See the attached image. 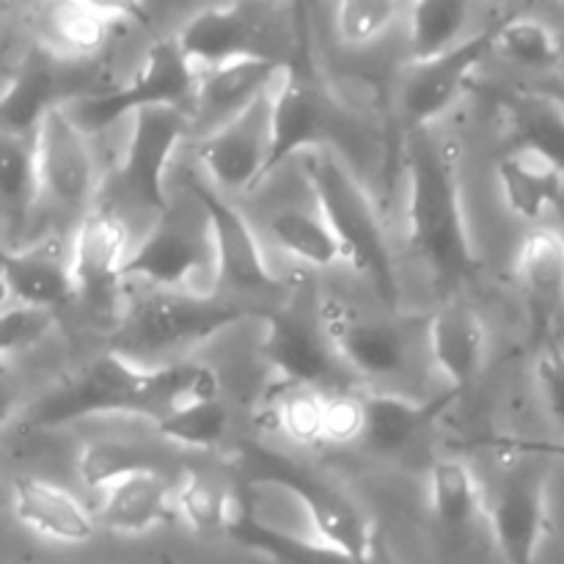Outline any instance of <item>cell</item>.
Listing matches in <instances>:
<instances>
[{
    "label": "cell",
    "mask_w": 564,
    "mask_h": 564,
    "mask_svg": "<svg viewBox=\"0 0 564 564\" xmlns=\"http://www.w3.org/2000/svg\"><path fill=\"white\" fill-rule=\"evenodd\" d=\"M213 397H220V380L204 364L143 369L110 350L50 389L28 413V427L58 430L99 416H141L154 424L187 402Z\"/></svg>",
    "instance_id": "1"
},
{
    "label": "cell",
    "mask_w": 564,
    "mask_h": 564,
    "mask_svg": "<svg viewBox=\"0 0 564 564\" xmlns=\"http://www.w3.org/2000/svg\"><path fill=\"white\" fill-rule=\"evenodd\" d=\"M405 237L446 295H457L482 270L460 185V152L433 130H408Z\"/></svg>",
    "instance_id": "2"
},
{
    "label": "cell",
    "mask_w": 564,
    "mask_h": 564,
    "mask_svg": "<svg viewBox=\"0 0 564 564\" xmlns=\"http://www.w3.org/2000/svg\"><path fill=\"white\" fill-rule=\"evenodd\" d=\"M297 160L317 204V215L339 242L341 262L372 286L386 308L397 312L400 306L397 259L375 198L369 196L361 176L330 147L303 152Z\"/></svg>",
    "instance_id": "3"
},
{
    "label": "cell",
    "mask_w": 564,
    "mask_h": 564,
    "mask_svg": "<svg viewBox=\"0 0 564 564\" xmlns=\"http://www.w3.org/2000/svg\"><path fill=\"white\" fill-rule=\"evenodd\" d=\"M292 44L281 75L270 91V152L262 182L270 180L290 158L330 147L341 121V102L314 55L306 6H290Z\"/></svg>",
    "instance_id": "4"
},
{
    "label": "cell",
    "mask_w": 564,
    "mask_h": 564,
    "mask_svg": "<svg viewBox=\"0 0 564 564\" xmlns=\"http://www.w3.org/2000/svg\"><path fill=\"white\" fill-rule=\"evenodd\" d=\"M235 457L246 482L284 490L303 507L319 543L345 551L358 562H375L383 556L378 529L367 512L317 471L257 441H242L235 449Z\"/></svg>",
    "instance_id": "5"
},
{
    "label": "cell",
    "mask_w": 564,
    "mask_h": 564,
    "mask_svg": "<svg viewBox=\"0 0 564 564\" xmlns=\"http://www.w3.org/2000/svg\"><path fill=\"white\" fill-rule=\"evenodd\" d=\"M248 317H262L246 303L215 292H149L127 308L116 334V352H169L204 345Z\"/></svg>",
    "instance_id": "6"
},
{
    "label": "cell",
    "mask_w": 564,
    "mask_h": 564,
    "mask_svg": "<svg viewBox=\"0 0 564 564\" xmlns=\"http://www.w3.org/2000/svg\"><path fill=\"white\" fill-rule=\"evenodd\" d=\"M198 75L182 58L174 36L154 39L135 75L110 91L77 94L66 113L86 135H97L147 108H193Z\"/></svg>",
    "instance_id": "7"
},
{
    "label": "cell",
    "mask_w": 564,
    "mask_h": 564,
    "mask_svg": "<svg viewBox=\"0 0 564 564\" xmlns=\"http://www.w3.org/2000/svg\"><path fill=\"white\" fill-rule=\"evenodd\" d=\"M262 356L279 375V383L330 391L345 380V369L319 323V290L306 275H297L284 303L262 312Z\"/></svg>",
    "instance_id": "8"
},
{
    "label": "cell",
    "mask_w": 564,
    "mask_h": 564,
    "mask_svg": "<svg viewBox=\"0 0 564 564\" xmlns=\"http://www.w3.org/2000/svg\"><path fill=\"white\" fill-rule=\"evenodd\" d=\"M516 460L501 474L488 505V532L505 564H538L549 534L551 457L534 452L527 441L512 444Z\"/></svg>",
    "instance_id": "9"
},
{
    "label": "cell",
    "mask_w": 564,
    "mask_h": 564,
    "mask_svg": "<svg viewBox=\"0 0 564 564\" xmlns=\"http://www.w3.org/2000/svg\"><path fill=\"white\" fill-rule=\"evenodd\" d=\"M207 270L213 275L207 218L191 198L171 202L158 215L149 235L127 253L121 281H143L160 292H196L193 286Z\"/></svg>",
    "instance_id": "10"
},
{
    "label": "cell",
    "mask_w": 564,
    "mask_h": 564,
    "mask_svg": "<svg viewBox=\"0 0 564 564\" xmlns=\"http://www.w3.org/2000/svg\"><path fill=\"white\" fill-rule=\"evenodd\" d=\"M193 132V116L185 108H147L132 116L127 141L113 182L138 207L163 215L169 209V165L180 143Z\"/></svg>",
    "instance_id": "11"
},
{
    "label": "cell",
    "mask_w": 564,
    "mask_h": 564,
    "mask_svg": "<svg viewBox=\"0 0 564 564\" xmlns=\"http://www.w3.org/2000/svg\"><path fill=\"white\" fill-rule=\"evenodd\" d=\"M187 191L207 218L209 248H213V286L240 292L279 286L251 220L202 176H187Z\"/></svg>",
    "instance_id": "12"
},
{
    "label": "cell",
    "mask_w": 564,
    "mask_h": 564,
    "mask_svg": "<svg viewBox=\"0 0 564 564\" xmlns=\"http://www.w3.org/2000/svg\"><path fill=\"white\" fill-rule=\"evenodd\" d=\"M499 20L471 33L446 53L411 64L405 83H402L400 108L405 116L408 130H433L471 86L474 72L494 53V39Z\"/></svg>",
    "instance_id": "13"
},
{
    "label": "cell",
    "mask_w": 564,
    "mask_h": 564,
    "mask_svg": "<svg viewBox=\"0 0 564 564\" xmlns=\"http://www.w3.org/2000/svg\"><path fill=\"white\" fill-rule=\"evenodd\" d=\"M319 323L341 369L361 378H391L405 367L408 336L397 319L364 314L345 297L319 292Z\"/></svg>",
    "instance_id": "14"
},
{
    "label": "cell",
    "mask_w": 564,
    "mask_h": 564,
    "mask_svg": "<svg viewBox=\"0 0 564 564\" xmlns=\"http://www.w3.org/2000/svg\"><path fill=\"white\" fill-rule=\"evenodd\" d=\"M36 147L39 198H50L64 213L91 209L97 193V169H94L88 135L72 121L66 108L50 110L33 135Z\"/></svg>",
    "instance_id": "15"
},
{
    "label": "cell",
    "mask_w": 564,
    "mask_h": 564,
    "mask_svg": "<svg viewBox=\"0 0 564 564\" xmlns=\"http://www.w3.org/2000/svg\"><path fill=\"white\" fill-rule=\"evenodd\" d=\"M270 91L198 138L196 160L215 191H257L262 182L270 152Z\"/></svg>",
    "instance_id": "16"
},
{
    "label": "cell",
    "mask_w": 564,
    "mask_h": 564,
    "mask_svg": "<svg viewBox=\"0 0 564 564\" xmlns=\"http://www.w3.org/2000/svg\"><path fill=\"white\" fill-rule=\"evenodd\" d=\"M264 6L229 3L207 6L187 17L185 25L174 33L182 58L196 75L229 64L237 58H257L264 53L270 20Z\"/></svg>",
    "instance_id": "17"
},
{
    "label": "cell",
    "mask_w": 564,
    "mask_h": 564,
    "mask_svg": "<svg viewBox=\"0 0 564 564\" xmlns=\"http://www.w3.org/2000/svg\"><path fill=\"white\" fill-rule=\"evenodd\" d=\"M516 281L540 347L556 345L564 325V235L534 229L516 257Z\"/></svg>",
    "instance_id": "18"
},
{
    "label": "cell",
    "mask_w": 564,
    "mask_h": 564,
    "mask_svg": "<svg viewBox=\"0 0 564 564\" xmlns=\"http://www.w3.org/2000/svg\"><path fill=\"white\" fill-rule=\"evenodd\" d=\"M130 229L110 204H97L77 224L69 240V275L75 297L102 303L121 284Z\"/></svg>",
    "instance_id": "19"
},
{
    "label": "cell",
    "mask_w": 564,
    "mask_h": 564,
    "mask_svg": "<svg viewBox=\"0 0 564 564\" xmlns=\"http://www.w3.org/2000/svg\"><path fill=\"white\" fill-rule=\"evenodd\" d=\"M69 61H61L42 44L31 50L17 66L14 77L0 91V132L36 135L44 116L75 99L66 75Z\"/></svg>",
    "instance_id": "20"
},
{
    "label": "cell",
    "mask_w": 564,
    "mask_h": 564,
    "mask_svg": "<svg viewBox=\"0 0 564 564\" xmlns=\"http://www.w3.org/2000/svg\"><path fill=\"white\" fill-rule=\"evenodd\" d=\"M0 297L11 306L50 312L66 306L75 297L69 275V242L55 237L28 248H9L0 264Z\"/></svg>",
    "instance_id": "21"
},
{
    "label": "cell",
    "mask_w": 564,
    "mask_h": 564,
    "mask_svg": "<svg viewBox=\"0 0 564 564\" xmlns=\"http://www.w3.org/2000/svg\"><path fill=\"white\" fill-rule=\"evenodd\" d=\"M430 356L446 378V389L466 394L488 358V328L471 303L449 295L424 323Z\"/></svg>",
    "instance_id": "22"
},
{
    "label": "cell",
    "mask_w": 564,
    "mask_h": 564,
    "mask_svg": "<svg viewBox=\"0 0 564 564\" xmlns=\"http://www.w3.org/2000/svg\"><path fill=\"white\" fill-rule=\"evenodd\" d=\"M138 6L91 3V0H72V3H50L39 11L42 44L61 61L91 58L108 44L119 28L138 20Z\"/></svg>",
    "instance_id": "23"
},
{
    "label": "cell",
    "mask_w": 564,
    "mask_h": 564,
    "mask_svg": "<svg viewBox=\"0 0 564 564\" xmlns=\"http://www.w3.org/2000/svg\"><path fill=\"white\" fill-rule=\"evenodd\" d=\"M427 501L435 527L446 540V554L457 562V554L471 543L479 523L488 527V505L474 468L463 457L435 460L427 477Z\"/></svg>",
    "instance_id": "24"
},
{
    "label": "cell",
    "mask_w": 564,
    "mask_h": 564,
    "mask_svg": "<svg viewBox=\"0 0 564 564\" xmlns=\"http://www.w3.org/2000/svg\"><path fill=\"white\" fill-rule=\"evenodd\" d=\"M11 510L28 532L61 545L91 543L99 529L94 512L77 496L50 479H17L11 490Z\"/></svg>",
    "instance_id": "25"
},
{
    "label": "cell",
    "mask_w": 564,
    "mask_h": 564,
    "mask_svg": "<svg viewBox=\"0 0 564 564\" xmlns=\"http://www.w3.org/2000/svg\"><path fill=\"white\" fill-rule=\"evenodd\" d=\"M463 394L446 389L430 400H408L400 394H369L364 402V444L383 457H400L438 424V419Z\"/></svg>",
    "instance_id": "26"
},
{
    "label": "cell",
    "mask_w": 564,
    "mask_h": 564,
    "mask_svg": "<svg viewBox=\"0 0 564 564\" xmlns=\"http://www.w3.org/2000/svg\"><path fill=\"white\" fill-rule=\"evenodd\" d=\"M281 75V61L273 55H257V58H237L229 64L198 75L196 97H193V130L198 121H218L226 124L240 110L257 102L259 97L275 86ZM213 132V130H209Z\"/></svg>",
    "instance_id": "27"
},
{
    "label": "cell",
    "mask_w": 564,
    "mask_h": 564,
    "mask_svg": "<svg viewBox=\"0 0 564 564\" xmlns=\"http://www.w3.org/2000/svg\"><path fill=\"white\" fill-rule=\"evenodd\" d=\"M174 510V488L158 468H143L110 485L99 499L94 521L113 534H147Z\"/></svg>",
    "instance_id": "28"
},
{
    "label": "cell",
    "mask_w": 564,
    "mask_h": 564,
    "mask_svg": "<svg viewBox=\"0 0 564 564\" xmlns=\"http://www.w3.org/2000/svg\"><path fill=\"white\" fill-rule=\"evenodd\" d=\"M226 538L240 543L242 549H251L257 551V554L268 556L273 564H394L386 560V556H380V560L375 562H358L352 560V556H347L345 551L319 543L317 538H297V534L284 532V529L262 521V518H259L251 507L242 505V501L240 507H237L235 521H231Z\"/></svg>",
    "instance_id": "29"
},
{
    "label": "cell",
    "mask_w": 564,
    "mask_h": 564,
    "mask_svg": "<svg viewBox=\"0 0 564 564\" xmlns=\"http://www.w3.org/2000/svg\"><path fill=\"white\" fill-rule=\"evenodd\" d=\"M499 185L507 207L521 220H543L564 196V174L527 149H510L499 163Z\"/></svg>",
    "instance_id": "30"
},
{
    "label": "cell",
    "mask_w": 564,
    "mask_h": 564,
    "mask_svg": "<svg viewBox=\"0 0 564 564\" xmlns=\"http://www.w3.org/2000/svg\"><path fill=\"white\" fill-rule=\"evenodd\" d=\"M512 149L540 154L564 174V102L543 91H516L505 102Z\"/></svg>",
    "instance_id": "31"
},
{
    "label": "cell",
    "mask_w": 564,
    "mask_h": 564,
    "mask_svg": "<svg viewBox=\"0 0 564 564\" xmlns=\"http://www.w3.org/2000/svg\"><path fill=\"white\" fill-rule=\"evenodd\" d=\"M39 202L36 147L33 135L0 132V218L20 235Z\"/></svg>",
    "instance_id": "32"
},
{
    "label": "cell",
    "mask_w": 564,
    "mask_h": 564,
    "mask_svg": "<svg viewBox=\"0 0 564 564\" xmlns=\"http://www.w3.org/2000/svg\"><path fill=\"white\" fill-rule=\"evenodd\" d=\"M268 237L275 248L312 270H330L341 262L339 242L317 213L279 209L268 218Z\"/></svg>",
    "instance_id": "33"
},
{
    "label": "cell",
    "mask_w": 564,
    "mask_h": 564,
    "mask_svg": "<svg viewBox=\"0 0 564 564\" xmlns=\"http://www.w3.org/2000/svg\"><path fill=\"white\" fill-rule=\"evenodd\" d=\"M471 6L463 0H419L405 6L411 64H424L463 42Z\"/></svg>",
    "instance_id": "34"
},
{
    "label": "cell",
    "mask_w": 564,
    "mask_h": 564,
    "mask_svg": "<svg viewBox=\"0 0 564 564\" xmlns=\"http://www.w3.org/2000/svg\"><path fill=\"white\" fill-rule=\"evenodd\" d=\"M240 501L202 474H185L174 488V512L198 538H226Z\"/></svg>",
    "instance_id": "35"
},
{
    "label": "cell",
    "mask_w": 564,
    "mask_h": 564,
    "mask_svg": "<svg viewBox=\"0 0 564 564\" xmlns=\"http://www.w3.org/2000/svg\"><path fill=\"white\" fill-rule=\"evenodd\" d=\"M494 50L527 69H556L564 58V47L554 28L527 14L501 17Z\"/></svg>",
    "instance_id": "36"
},
{
    "label": "cell",
    "mask_w": 564,
    "mask_h": 564,
    "mask_svg": "<svg viewBox=\"0 0 564 564\" xmlns=\"http://www.w3.org/2000/svg\"><path fill=\"white\" fill-rule=\"evenodd\" d=\"M325 394L328 391L308 389V386L275 383L270 389L268 405L279 433H284L297 446L323 444Z\"/></svg>",
    "instance_id": "37"
},
{
    "label": "cell",
    "mask_w": 564,
    "mask_h": 564,
    "mask_svg": "<svg viewBox=\"0 0 564 564\" xmlns=\"http://www.w3.org/2000/svg\"><path fill=\"white\" fill-rule=\"evenodd\" d=\"M226 427H229V411H226L220 397L187 402V405L176 408L169 416L154 422L160 438L191 446V449H213V446H218L224 441Z\"/></svg>",
    "instance_id": "38"
},
{
    "label": "cell",
    "mask_w": 564,
    "mask_h": 564,
    "mask_svg": "<svg viewBox=\"0 0 564 564\" xmlns=\"http://www.w3.org/2000/svg\"><path fill=\"white\" fill-rule=\"evenodd\" d=\"M405 6L394 0H347L334 9V31L341 47L367 50L394 28Z\"/></svg>",
    "instance_id": "39"
},
{
    "label": "cell",
    "mask_w": 564,
    "mask_h": 564,
    "mask_svg": "<svg viewBox=\"0 0 564 564\" xmlns=\"http://www.w3.org/2000/svg\"><path fill=\"white\" fill-rule=\"evenodd\" d=\"M143 468H154L152 460L141 449L121 444V441H91V444L83 446L80 460H77L80 482L88 490H99V494H105L110 485L121 482L130 474L143 471Z\"/></svg>",
    "instance_id": "40"
},
{
    "label": "cell",
    "mask_w": 564,
    "mask_h": 564,
    "mask_svg": "<svg viewBox=\"0 0 564 564\" xmlns=\"http://www.w3.org/2000/svg\"><path fill=\"white\" fill-rule=\"evenodd\" d=\"M534 380H538L540 397L549 411L551 422L560 430V444H543V441H527L534 452H543L551 460L564 457V350L560 345L540 347L538 364H534Z\"/></svg>",
    "instance_id": "41"
},
{
    "label": "cell",
    "mask_w": 564,
    "mask_h": 564,
    "mask_svg": "<svg viewBox=\"0 0 564 564\" xmlns=\"http://www.w3.org/2000/svg\"><path fill=\"white\" fill-rule=\"evenodd\" d=\"M55 325V314L33 308H0V361L42 341Z\"/></svg>",
    "instance_id": "42"
},
{
    "label": "cell",
    "mask_w": 564,
    "mask_h": 564,
    "mask_svg": "<svg viewBox=\"0 0 564 564\" xmlns=\"http://www.w3.org/2000/svg\"><path fill=\"white\" fill-rule=\"evenodd\" d=\"M364 438V402L347 391H328L323 411V444L347 446Z\"/></svg>",
    "instance_id": "43"
},
{
    "label": "cell",
    "mask_w": 564,
    "mask_h": 564,
    "mask_svg": "<svg viewBox=\"0 0 564 564\" xmlns=\"http://www.w3.org/2000/svg\"><path fill=\"white\" fill-rule=\"evenodd\" d=\"M20 411V380L6 361H0V427L11 422Z\"/></svg>",
    "instance_id": "44"
},
{
    "label": "cell",
    "mask_w": 564,
    "mask_h": 564,
    "mask_svg": "<svg viewBox=\"0 0 564 564\" xmlns=\"http://www.w3.org/2000/svg\"><path fill=\"white\" fill-rule=\"evenodd\" d=\"M6 253H9V246H6V242H3V240H0V264H3Z\"/></svg>",
    "instance_id": "45"
}]
</instances>
